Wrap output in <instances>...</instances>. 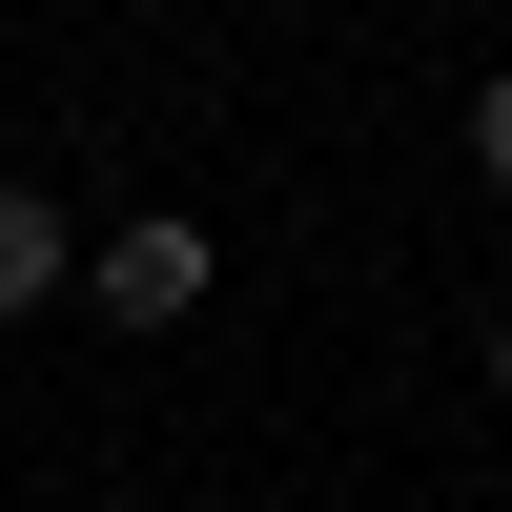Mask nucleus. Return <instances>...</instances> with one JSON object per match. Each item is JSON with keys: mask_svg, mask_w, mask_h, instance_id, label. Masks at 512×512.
<instances>
[{"mask_svg": "<svg viewBox=\"0 0 512 512\" xmlns=\"http://www.w3.org/2000/svg\"><path fill=\"white\" fill-rule=\"evenodd\" d=\"M82 287H103L123 328H185V308H205V226H164V205H144V226L82 246Z\"/></svg>", "mask_w": 512, "mask_h": 512, "instance_id": "obj_1", "label": "nucleus"}, {"mask_svg": "<svg viewBox=\"0 0 512 512\" xmlns=\"http://www.w3.org/2000/svg\"><path fill=\"white\" fill-rule=\"evenodd\" d=\"M62 267H82V246H62V205H41V185H0V328H21Z\"/></svg>", "mask_w": 512, "mask_h": 512, "instance_id": "obj_2", "label": "nucleus"}, {"mask_svg": "<svg viewBox=\"0 0 512 512\" xmlns=\"http://www.w3.org/2000/svg\"><path fill=\"white\" fill-rule=\"evenodd\" d=\"M472 164H492V185H512V82H472Z\"/></svg>", "mask_w": 512, "mask_h": 512, "instance_id": "obj_3", "label": "nucleus"}, {"mask_svg": "<svg viewBox=\"0 0 512 512\" xmlns=\"http://www.w3.org/2000/svg\"><path fill=\"white\" fill-rule=\"evenodd\" d=\"M492 390H512V328H492Z\"/></svg>", "mask_w": 512, "mask_h": 512, "instance_id": "obj_4", "label": "nucleus"}]
</instances>
